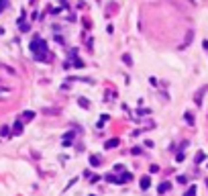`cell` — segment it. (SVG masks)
Wrapping results in <instances>:
<instances>
[{"mask_svg": "<svg viewBox=\"0 0 208 196\" xmlns=\"http://www.w3.org/2000/svg\"><path fill=\"white\" fill-rule=\"evenodd\" d=\"M29 49H31V53H33V57H35L37 61H49V59H51V55H49V51H47V43H45V39L39 37V35H35V37L31 39Z\"/></svg>", "mask_w": 208, "mask_h": 196, "instance_id": "cell-1", "label": "cell"}, {"mask_svg": "<svg viewBox=\"0 0 208 196\" xmlns=\"http://www.w3.org/2000/svg\"><path fill=\"white\" fill-rule=\"evenodd\" d=\"M192 41H194V31H188V33H186V39H184V43H182V45H180L178 49H180V51H184V49H186Z\"/></svg>", "mask_w": 208, "mask_h": 196, "instance_id": "cell-2", "label": "cell"}, {"mask_svg": "<svg viewBox=\"0 0 208 196\" xmlns=\"http://www.w3.org/2000/svg\"><path fill=\"white\" fill-rule=\"evenodd\" d=\"M208 90V86H202V88L196 92V98H194V102H196V106H202V96H204V92Z\"/></svg>", "mask_w": 208, "mask_h": 196, "instance_id": "cell-3", "label": "cell"}, {"mask_svg": "<svg viewBox=\"0 0 208 196\" xmlns=\"http://www.w3.org/2000/svg\"><path fill=\"white\" fill-rule=\"evenodd\" d=\"M119 145H121V139L112 137V139H108V141L104 143V149H114V147H119Z\"/></svg>", "mask_w": 208, "mask_h": 196, "instance_id": "cell-4", "label": "cell"}, {"mask_svg": "<svg viewBox=\"0 0 208 196\" xmlns=\"http://www.w3.org/2000/svg\"><path fill=\"white\" fill-rule=\"evenodd\" d=\"M139 184H141V190H149V186H151V178H149V176H143Z\"/></svg>", "mask_w": 208, "mask_h": 196, "instance_id": "cell-5", "label": "cell"}, {"mask_svg": "<svg viewBox=\"0 0 208 196\" xmlns=\"http://www.w3.org/2000/svg\"><path fill=\"white\" fill-rule=\"evenodd\" d=\"M131 180H133V174H131V172H125L123 176L119 178V184H127V182H131Z\"/></svg>", "mask_w": 208, "mask_h": 196, "instance_id": "cell-6", "label": "cell"}, {"mask_svg": "<svg viewBox=\"0 0 208 196\" xmlns=\"http://www.w3.org/2000/svg\"><path fill=\"white\" fill-rule=\"evenodd\" d=\"M12 133H14V135H20V133H22V121H20V119L14 123V127H12Z\"/></svg>", "mask_w": 208, "mask_h": 196, "instance_id": "cell-7", "label": "cell"}, {"mask_svg": "<svg viewBox=\"0 0 208 196\" xmlns=\"http://www.w3.org/2000/svg\"><path fill=\"white\" fill-rule=\"evenodd\" d=\"M169 188H171V184H169V182H163V184H159L157 192H159V194H163V192H167Z\"/></svg>", "mask_w": 208, "mask_h": 196, "instance_id": "cell-8", "label": "cell"}, {"mask_svg": "<svg viewBox=\"0 0 208 196\" xmlns=\"http://www.w3.org/2000/svg\"><path fill=\"white\" fill-rule=\"evenodd\" d=\"M72 68H78V70H82V68H86V65H84V61H82L80 57H74V63H72Z\"/></svg>", "mask_w": 208, "mask_h": 196, "instance_id": "cell-9", "label": "cell"}, {"mask_svg": "<svg viewBox=\"0 0 208 196\" xmlns=\"http://www.w3.org/2000/svg\"><path fill=\"white\" fill-rule=\"evenodd\" d=\"M90 165L92 168H98L100 165V157L98 155H90Z\"/></svg>", "mask_w": 208, "mask_h": 196, "instance_id": "cell-10", "label": "cell"}, {"mask_svg": "<svg viewBox=\"0 0 208 196\" xmlns=\"http://www.w3.org/2000/svg\"><path fill=\"white\" fill-rule=\"evenodd\" d=\"M33 119H35L33 111H25V113H22V121H33Z\"/></svg>", "mask_w": 208, "mask_h": 196, "instance_id": "cell-11", "label": "cell"}, {"mask_svg": "<svg viewBox=\"0 0 208 196\" xmlns=\"http://www.w3.org/2000/svg\"><path fill=\"white\" fill-rule=\"evenodd\" d=\"M184 119H186L188 125H194V115L192 113H184Z\"/></svg>", "mask_w": 208, "mask_h": 196, "instance_id": "cell-12", "label": "cell"}, {"mask_svg": "<svg viewBox=\"0 0 208 196\" xmlns=\"http://www.w3.org/2000/svg\"><path fill=\"white\" fill-rule=\"evenodd\" d=\"M196 192H198V190H196V186L192 184V186H190V188L186 190V194H184V196H196Z\"/></svg>", "mask_w": 208, "mask_h": 196, "instance_id": "cell-13", "label": "cell"}, {"mask_svg": "<svg viewBox=\"0 0 208 196\" xmlns=\"http://www.w3.org/2000/svg\"><path fill=\"white\" fill-rule=\"evenodd\" d=\"M104 180H106V182H112V184H119V178L114 176V174H108V176H106Z\"/></svg>", "mask_w": 208, "mask_h": 196, "instance_id": "cell-14", "label": "cell"}, {"mask_svg": "<svg viewBox=\"0 0 208 196\" xmlns=\"http://www.w3.org/2000/svg\"><path fill=\"white\" fill-rule=\"evenodd\" d=\"M78 104H80V106H82V108H90V102H88V100H86V98H82V96H80V98H78Z\"/></svg>", "mask_w": 208, "mask_h": 196, "instance_id": "cell-15", "label": "cell"}, {"mask_svg": "<svg viewBox=\"0 0 208 196\" xmlns=\"http://www.w3.org/2000/svg\"><path fill=\"white\" fill-rule=\"evenodd\" d=\"M0 135H2V137H8V135H10V129H8V127H2V129H0Z\"/></svg>", "mask_w": 208, "mask_h": 196, "instance_id": "cell-16", "label": "cell"}, {"mask_svg": "<svg viewBox=\"0 0 208 196\" xmlns=\"http://www.w3.org/2000/svg\"><path fill=\"white\" fill-rule=\"evenodd\" d=\"M123 61H125L127 65H131V63H133V57H131L129 53H125V55H123Z\"/></svg>", "mask_w": 208, "mask_h": 196, "instance_id": "cell-17", "label": "cell"}, {"mask_svg": "<svg viewBox=\"0 0 208 196\" xmlns=\"http://www.w3.org/2000/svg\"><path fill=\"white\" fill-rule=\"evenodd\" d=\"M6 6H8V0H0V12H4Z\"/></svg>", "mask_w": 208, "mask_h": 196, "instance_id": "cell-18", "label": "cell"}, {"mask_svg": "<svg viewBox=\"0 0 208 196\" xmlns=\"http://www.w3.org/2000/svg\"><path fill=\"white\" fill-rule=\"evenodd\" d=\"M204 157H206V155L202 153V151H198V155H196V163H202V161H204Z\"/></svg>", "mask_w": 208, "mask_h": 196, "instance_id": "cell-19", "label": "cell"}, {"mask_svg": "<svg viewBox=\"0 0 208 196\" xmlns=\"http://www.w3.org/2000/svg\"><path fill=\"white\" fill-rule=\"evenodd\" d=\"M100 180H102L100 176H92V180H90V182H92V184H96V182H100Z\"/></svg>", "mask_w": 208, "mask_h": 196, "instance_id": "cell-20", "label": "cell"}, {"mask_svg": "<svg viewBox=\"0 0 208 196\" xmlns=\"http://www.w3.org/2000/svg\"><path fill=\"white\" fill-rule=\"evenodd\" d=\"M141 153V147H133V155H139Z\"/></svg>", "mask_w": 208, "mask_h": 196, "instance_id": "cell-21", "label": "cell"}, {"mask_svg": "<svg viewBox=\"0 0 208 196\" xmlns=\"http://www.w3.org/2000/svg\"><path fill=\"white\" fill-rule=\"evenodd\" d=\"M157 172H159V165L153 163V165H151V174H157Z\"/></svg>", "mask_w": 208, "mask_h": 196, "instance_id": "cell-22", "label": "cell"}, {"mask_svg": "<svg viewBox=\"0 0 208 196\" xmlns=\"http://www.w3.org/2000/svg\"><path fill=\"white\" fill-rule=\"evenodd\" d=\"M178 182H180V184H186L188 180H186V176H180V178H178Z\"/></svg>", "mask_w": 208, "mask_h": 196, "instance_id": "cell-23", "label": "cell"}, {"mask_svg": "<svg viewBox=\"0 0 208 196\" xmlns=\"http://www.w3.org/2000/svg\"><path fill=\"white\" fill-rule=\"evenodd\" d=\"M202 47H204V49L208 51V39H204V41H202Z\"/></svg>", "mask_w": 208, "mask_h": 196, "instance_id": "cell-24", "label": "cell"}, {"mask_svg": "<svg viewBox=\"0 0 208 196\" xmlns=\"http://www.w3.org/2000/svg\"><path fill=\"white\" fill-rule=\"evenodd\" d=\"M90 196H94V194H90Z\"/></svg>", "mask_w": 208, "mask_h": 196, "instance_id": "cell-25", "label": "cell"}]
</instances>
